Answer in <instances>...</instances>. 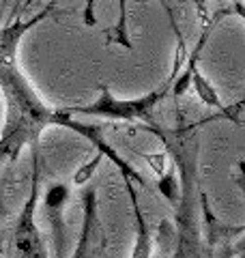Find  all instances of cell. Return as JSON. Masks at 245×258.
<instances>
[{"instance_id":"7","label":"cell","mask_w":245,"mask_h":258,"mask_svg":"<svg viewBox=\"0 0 245 258\" xmlns=\"http://www.w3.org/2000/svg\"><path fill=\"white\" fill-rule=\"evenodd\" d=\"M198 203L202 209V224L200 228L204 232V245H207L209 252H213L215 247H222L226 243H232L234 239H239L243 235V226H228L224 222H219L217 217L211 213V207H209V198L207 194L200 189V196H198Z\"/></svg>"},{"instance_id":"4","label":"cell","mask_w":245,"mask_h":258,"mask_svg":"<svg viewBox=\"0 0 245 258\" xmlns=\"http://www.w3.org/2000/svg\"><path fill=\"white\" fill-rule=\"evenodd\" d=\"M32 174H30V194L26 203L20 209L18 220L11 228L9 239V258H47V247L41 237L37 224V205L41 194V164H39V147L30 149Z\"/></svg>"},{"instance_id":"2","label":"cell","mask_w":245,"mask_h":258,"mask_svg":"<svg viewBox=\"0 0 245 258\" xmlns=\"http://www.w3.org/2000/svg\"><path fill=\"white\" fill-rule=\"evenodd\" d=\"M211 123V118L198 120V123L185 125L178 116L172 129L163 127L161 123L151 127L149 132L155 134L163 142L170 159L174 161L178 170V203H176V226H174V254L172 258H211V252L202 241V228L196 211V203L200 196L198 181V129Z\"/></svg>"},{"instance_id":"10","label":"cell","mask_w":245,"mask_h":258,"mask_svg":"<svg viewBox=\"0 0 245 258\" xmlns=\"http://www.w3.org/2000/svg\"><path fill=\"white\" fill-rule=\"evenodd\" d=\"M110 41L125 45L127 50H132V41H129V24H127V0H118V20L116 26L108 35Z\"/></svg>"},{"instance_id":"3","label":"cell","mask_w":245,"mask_h":258,"mask_svg":"<svg viewBox=\"0 0 245 258\" xmlns=\"http://www.w3.org/2000/svg\"><path fill=\"white\" fill-rule=\"evenodd\" d=\"M178 69L170 71L168 80L159 88H155L149 95L134 97V99H118L108 86H99V97L88 103V106H76V108H65L69 114H86V116H101L108 120H127V123H142L146 129L159 125V120L155 118V108L157 103L166 99V95L172 86V80L176 78Z\"/></svg>"},{"instance_id":"12","label":"cell","mask_w":245,"mask_h":258,"mask_svg":"<svg viewBox=\"0 0 245 258\" xmlns=\"http://www.w3.org/2000/svg\"><path fill=\"white\" fill-rule=\"evenodd\" d=\"M142 159L153 168V172L161 176L163 172H166V168L170 164V157H168V153H140Z\"/></svg>"},{"instance_id":"9","label":"cell","mask_w":245,"mask_h":258,"mask_svg":"<svg viewBox=\"0 0 245 258\" xmlns=\"http://www.w3.org/2000/svg\"><path fill=\"white\" fill-rule=\"evenodd\" d=\"M157 189H159V194L168 200L170 205L176 207L181 189H178V174H176V166H174L172 159H170L166 172H163L161 176H157Z\"/></svg>"},{"instance_id":"1","label":"cell","mask_w":245,"mask_h":258,"mask_svg":"<svg viewBox=\"0 0 245 258\" xmlns=\"http://www.w3.org/2000/svg\"><path fill=\"white\" fill-rule=\"evenodd\" d=\"M56 3L58 0H52L39 15L26 22H22L20 18L13 24H9V26L0 28V93H3V101H5V123H3V134H0V168L15 164L24 147L28 149L39 147L41 134H43L45 127L58 125L65 129H71L80 138L91 142L97 149V153H101L105 159H110L118 168L122 179H132L138 185H142L144 189H151L149 181L103 140L101 125L82 123L65 108L60 110L47 108L43 99L35 93V88L30 86L24 71L20 69L18 64L20 39L35 24L45 20L54 11Z\"/></svg>"},{"instance_id":"5","label":"cell","mask_w":245,"mask_h":258,"mask_svg":"<svg viewBox=\"0 0 245 258\" xmlns=\"http://www.w3.org/2000/svg\"><path fill=\"white\" fill-rule=\"evenodd\" d=\"M82 213H84L82 232L71 258H101L105 235L99 224V215H97V191L93 185L82 191Z\"/></svg>"},{"instance_id":"6","label":"cell","mask_w":245,"mask_h":258,"mask_svg":"<svg viewBox=\"0 0 245 258\" xmlns=\"http://www.w3.org/2000/svg\"><path fill=\"white\" fill-rule=\"evenodd\" d=\"M69 203V185L54 183L47 187L43 196V213L52 237V258H67V222H65V207Z\"/></svg>"},{"instance_id":"8","label":"cell","mask_w":245,"mask_h":258,"mask_svg":"<svg viewBox=\"0 0 245 258\" xmlns=\"http://www.w3.org/2000/svg\"><path fill=\"white\" fill-rule=\"evenodd\" d=\"M122 181H125L129 200H132L134 217H136V243H134V249H132V258H151L153 256V235L149 230V224H146V220H144L140 203H138V194L134 189V181L132 179H122Z\"/></svg>"},{"instance_id":"11","label":"cell","mask_w":245,"mask_h":258,"mask_svg":"<svg viewBox=\"0 0 245 258\" xmlns=\"http://www.w3.org/2000/svg\"><path fill=\"white\" fill-rule=\"evenodd\" d=\"M105 157L101 155V153H95V157L91 159V161H88V164H84V166H80L78 168V170L76 172H73V176H71V181H73V185H80V187H82V185H86L88 181H91L93 179V174H95V170H97V168H99V164H101V161H103Z\"/></svg>"}]
</instances>
